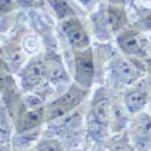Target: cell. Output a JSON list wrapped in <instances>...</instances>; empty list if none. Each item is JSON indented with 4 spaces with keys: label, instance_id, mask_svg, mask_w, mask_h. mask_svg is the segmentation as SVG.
Masks as SVG:
<instances>
[{
    "label": "cell",
    "instance_id": "cell-1",
    "mask_svg": "<svg viewBox=\"0 0 151 151\" xmlns=\"http://www.w3.org/2000/svg\"><path fill=\"white\" fill-rule=\"evenodd\" d=\"M110 97L111 91L100 86L91 97L86 111V144H100L110 137ZM87 145V146H88Z\"/></svg>",
    "mask_w": 151,
    "mask_h": 151
},
{
    "label": "cell",
    "instance_id": "cell-2",
    "mask_svg": "<svg viewBox=\"0 0 151 151\" xmlns=\"http://www.w3.org/2000/svg\"><path fill=\"white\" fill-rule=\"evenodd\" d=\"M44 133L59 138L68 151L82 149L86 144V114L82 115L80 106L65 116L45 123Z\"/></svg>",
    "mask_w": 151,
    "mask_h": 151
},
{
    "label": "cell",
    "instance_id": "cell-3",
    "mask_svg": "<svg viewBox=\"0 0 151 151\" xmlns=\"http://www.w3.org/2000/svg\"><path fill=\"white\" fill-rule=\"evenodd\" d=\"M105 68L106 80L109 83L108 88L116 93L122 92L146 75V73L133 59L119 52H111Z\"/></svg>",
    "mask_w": 151,
    "mask_h": 151
},
{
    "label": "cell",
    "instance_id": "cell-4",
    "mask_svg": "<svg viewBox=\"0 0 151 151\" xmlns=\"http://www.w3.org/2000/svg\"><path fill=\"white\" fill-rule=\"evenodd\" d=\"M90 93L91 90H86L73 81L65 91L57 94L45 105V123L65 116L80 108Z\"/></svg>",
    "mask_w": 151,
    "mask_h": 151
},
{
    "label": "cell",
    "instance_id": "cell-5",
    "mask_svg": "<svg viewBox=\"0 0 151 151\" xmlns=\"http://www.w3.org/2000/svg\"><path fill=\"white\" fill-rule=\"evenodd\" d=\"M17 78L22 93L37 91L48 86V63L46 56L36 53L29 58L17 73Z\"/></svg>",
    "mask_w": 151,
    "mask_h": 151
},
{
    "label": "cell",
    "instance_id": "cell-6",
    "mask_svg": "<svg viewBox=\"0 0 151 151\" xmlns=\"http://www.w3.org/2000/svg\"><path fill=\"white\" fill-rule=\"evenodd\" d=\"M73 81L86 90H92L97 73V58L92 46L73 51Z\"/></svg>",
    "mask_w": 151,
    "mask_h": 151
},
{
    "label": "cell",
    "instance_id": "cell-7",
    "mask_svg": "<svg viewBox=\"0 0 151 151\" xmlns=\"http://www.w3.org/2000/svg\"><path fill=\"white\" fill-rule=\"evenodd\" d=\"M134 151L151 150V112L142 111L131 115L127 129Z\"/></svg>",
    "mask_w": 151,
    "mask_h": 151
},
{
    "label": "cell",
    "instance_id": "cell-8",
    "mask_svg": "<svg viewBox=\"0 0 151 151\" xmlns=\"http://www.w3.org/2000/svg\"><path fill=\"white\" fill-rule=\"evenodd\" d=\"M121 97L126 109L131 115L142 112L146 106H149L151 100V85L146 80L142 79L123 90Z\"/></svg>",
    "mask_w": 151,
    "mask_h": 151
},
{
    "label": "cell",
    "instance_id": "cell-9",
    "mask_svg": "<svg viewBox=\"0 0 151 151\" xmlns=\"http://www.w3.org/2000/svg\"><path fill=\"white\" fill-rule=\"evenodd\" d=\"M60 30L73 51L83 50L92 46L88 32L85 28L82 22L76 17V15L62 19Z\"/></svg>",
    "mask_w": 151,
    "mask_h": 151
},
{
    "label": "cell",
    "instance_id": "cell-10",
    "mask_svg": "<svg viewBox=\"0 0 151 151\" xmlns=\"http://www.w3.org/2000/svg\"><path fill=\"white\" fill-rule=\"evenodd\" d=\"M131 114L126 109L121 94L111 92L110 97V135L119 134L128 129Z\"/></svg>",
    "mask_w": 151,
    "mask_h": 151
},
{
    "label": "cell",
    "instance_id": "cell-11",
    "mask_svg": "<svg viewBox=\"0 0 151 151\" xmlns=\"http://www.w3.org/2000/svg\"><path fill=\"white\" fill-rule=\"evenodd\" d=\"M116 44L122 55L132 59H143L147 57L145 48L138 36V33L132 29H123L116 35Z\"/></svg>",
    "mask_w": 151,
    "mask_h": 151
},
{
    "label": "cell",
    "instance_id": "cell-12",
    "mask_svg": "<svg viewBox=\"0 0 151 151\" xmlns=\"http://www.w3.org/2000/svg\"><path fill=\"white\" fill-rule=\"evenodd\" d=\"M14 133H15L14 120H12V116L6 104L4 103V100L0 99V143L11 144Z\"/></svg>",
    "mask_w": 151,
    "mask_h": 151
},
{
    "label": "cell",
    "instance_id": "cell-13",
    "mask_svg": "<svg viewBox=\"0 0 151 151\" xmlns=\"http://www.w3.org/2000/svg\"><path fill=\"white\" fill-rule=\"evenodd\" d=\"M35 151H68L65 145L59 138L42 133L41 138L34 146Z\"/></svg>",
    "mask_w": 151,
    "mask_h": 151
},
{
    "label": "cell",
    "instance_id": "cell-14",
    "mask_svg": "<svg viewBox=\"0 0 151 151\" xmlns=\"http://www.w3.org/2000/svg\"><path fill=\"white\" fill-rule=\"evenodd\" d=\"M46 3L52 7V10L55 11V14L59 21L75 15V12L64 0H46Z\"/></svg>",
    "mask_w": 151,
    "mask_h": 151
},
{
    "label": "cell",
    "instance_id": "cell-15",
    "mask_svg": "<svg viewBox=\"0 0 151 151\" xmlns=\"http://www.w3.org/2000/svg\"><path fill=\"white\" fill-rule=\"evenodd\" d=\"M19 7L17 0H0V18L12 15Z\"/></svg>",
    "mask_w": 151,
    "mask_h": 151
},
{
    "label": "cell",
    "instance_id": "cell-16",
    "mask_svg": "<svg viewBox=\"0 0 151 151\" xmlns=\"http://www.w3.org/2000/svg\"><path fill=\"white\" fill-rule=\"evenodd\" d=\"M75 1L79 3L82 7L87 9V10H94L97 6L102 4L103 0H75Z\"/></svg>",
    "mask_w": 151,
    "mask_h": 151
},
{
    "label": "cell",
    "instance_id": "cell-17",
    "mask_svg": "<svg viewBox=\"0 0 151 151\" xmlns=\"http://www.w3.org/2000/svg\"><path fill=\"white\" fill-rule=\"evenodd\" d=\"M132 59V58H131ZM146 74H151V57H146L143 59H133Z\"/></svg>",
    "mask_w": 151,
    "mask_h": 151
},
{
    "label": "cell",
    "instance_id": "cell-18",
    "mask_svg": "<svg viewBox=\"0 0 151 151\" xmlns=\"http://www.w3.org/2000/svg\"><path fill=\"white\" fill-rule=\"evenodd\" d=\"M85 151H104V145H100V144H92L88 145Z\"/></svg>",
    "mask_w": 151,
    "mask_h": 151
},
{
    "label": "cell",
    "instance_id": "cell-19",
    "mask_svg": "<svg viewBox=\"0 0 151 151\" xmlns=\"http://www.w3.org/2000/svg\"><path fill=\"white\" fill-rule=\"evenodd\" d=\"M147 108H149V110H150V112H151V100H150V103H149V106H147Z\"/></svg>",
    "mask_w": 151,
    "mask_h": 151
},
{
    "label": "cell",
    "instance_id": "cell-20",
    "mask_svg": "<svg viewBox=\"0 0 151 151\" xmlns=\"http://www.w3.org/2000/svg\"><path fill=\"white\" fill-rule=\"evenodd\" d=\"M24 151H35V150H34V147H33V149H29V150H24Z\"/></svg>",
    "mask_w": 151,
    "mask_h": 151
},
{
    "label": "cell",
    "instance_id": "cell-21",
    "mask_svg": "<svg viewBox=\"0 0 151 151\" xmlns=\"http://www.w3.org/2000/svg\"><path fill=\"white\" fill-rule=\"evenodd\" d=\"M145 1H149V3H150V4H151V0H145Z\"/></svg>",
    "mask_w": 151,
    "mask_h": 151
},
{
    "label": "cell",
    "instance_id": "cell-22",
    "mask_svg": "<svg viewBox=\"0 0 151 151\" xmlns=\"http://www.w3.org/2000/svg\"><path fill=\"white\" fill-rule=\"evenodd\" d=\"M0 99H1V93H0Z\"/></svg>",
    "mask_w": 151,
    "mask_h": 151
},
{
    "label": "cell",
    "instance_id": "cell-23",
    "mask_svg": "<svg viewBox=\"0 0 151 151\" xmlns=\"http://www.w3.org/2000/svg\"><path fill=\"white\" fill-rule=\"evenodd\" d=\"M104 151H106V150H105V149H104Z\"/></svg>",
    "mask_w": 151,
    "mask_h": 151
},
{
    "label": "cell",
    "instance_id": "cell-24",
    "mask_svg": "<svg viewBox=\"0 0 151 151\" xmlns=\"http://www.w3.org/2000/svg\"><path fill=\"white\" fill-rule=\"evenodd\" d=\"M150 151H151V150H150Z\"/></svg>",
    "mask_w": 151,
    "mask_h": 151
}]
</instances>
